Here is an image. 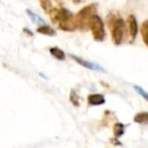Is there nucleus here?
Masks as SVG:
<instances>
[{
    "instance_id": "f257e3e1",
    "label": "nucleus",
    "mask_w": 148,
    "mask_h": 148,
    "mask_svg": "<svg viewBox=\"0 0 148 148\" xmlns=\"http://www.w3.org/2000/svg\"><path fill=\"white\" fill-rule=\"evenodd\" d=\"M108 23L111 27L113 43L117 46L121 45L125 34V21L115 13H110L108 16Z\"/></svg>"
},
{
    "instance_id": "f03ea898",
    "label": "nucleus",
    "mask_w": 148,
    "mask_h": 148,
    "mask_svg": "<svg viewBox=\"0 0 148 148\" xmlns=\"http://www.w3.org/2000/svg\"><path fill=\"white\" fill-rule=\"evenodd\" d=\"M95 14H97V5L95 4L87 5L80 9L77 12V14L74 16L77 29L83 32L89 29V21Z\"/></svg>"
},
{
    "instance_id": "7ed1b4c3",
    "label": "nucleus",
    "mask_w": 148,
    "mask_h": 148,
    "mask_svg": "<svg viewBox=\"0 0 148 148\" xmlns=\"http://www.w3.org/2000/svg\"><path fill=\"white\" fill-rule=\"evenodd\" d=\"M89 29L91 31L92 37L95 41L103 42L106 38L105 25L101 21V18L97 14H95L92 18L89 21Z\"/></svg>"
},
{
    "instance_id": "20e7f679",
    "label": "nucleus",
    "mask_w": 148,
    "mask_h": 148,
    "mask_svg": "<svg viewBox=\"0 0 148 148\" xmlns=\"http://www.w3.org/2000/svg\"><path fill=\"white\" fill-rule=\"evenodd\" d=\"M51 15V19L54 23H59L63 21H66V19L70 18V17L73 16L71 12H70L68 9H65V8H56L52 10V12L50 13Z\"/></svg>"
},
{
    "instance_id": "39448f33",
    "label": "nucleus",
    "mask_w": 148,
    "mask_h": 148,
    "mask_svg": "<svg viewBox=\"0 0 148 148\" xmlns=\"http://www.w3.org/2000/svg\"><path fill=\"white\" fill-rule=\"evenodd\" d=\"M70 57H71L72 59L74 60V61L76 62V63H78L79 65H81L82 67L86 68V69L95 70V71L106 72L105 69H103V68L101 67V65H99V64H97V63H92V62H89V61H87V60L82 59V58H79V57H77V56H75V55H72V54L70 55Z\"/></svg>"
},
{
    "instance_id": "423d86ee",
    "label": "nucleus",
    "mask_w": 148,
    "mask_h": 148,
    "mask_svg": "<svg viewBox=\"0 0 148 148\" xmlns=\"http://www.w3.org/2000/svg\"><path fill=\"white\" fill-rule=\"evenodd\" d=\"M127 23H128V29H129V35L131 37V40L134 41L136 39V36L138 34V23L137 19L133 14L129 15L127 18Z\"/></svg>"
},
{
    "instance_id": "0eeeda50",
    "label": "nucleus",
    "mask_w": 148,
    "mask_h": 148,
    "mask_svg": "<svg viewBox=\"0 0 148 148\" xmlns=\"http://www.w3.org/2000/svg\"><path fill=\"white\" fill-rule=\"evenodd\" d=\"M58 27H59V29H61L62 31H65V32H73L74 29H77L74 16L70 17V18L66 19V21H61V23H58Z\"/></svg>"
},
{
    "instance_id": "6e6552de",
    "label": "nucleus",
    "mask_w": 148,
    "mask_h": 148,
    "mask_svg": "<svg viewBox=\"0 0 148 148\" xmlns=\"http://www.w3.org/2000/svg\"><path fill=\"white\" fill-rule=\"evenodd\" d=\"M87 103L89 106H101L106 103V99L103 95L99 93H93V95H89L87 97Z\"/></svg>"
},
{
    "instance_id": "1a4fd4ad",
    "label": "nucleus",
    "mask_w": 148,
    "mask_h": 148,
    "mask_svg": "<svg viewBox=\"0 0 148 148\" xmlns=\"http://www.w3.org/2000/svg\"><path fill=\"white\" fill-rule=\"evenodd\" d=\"M134 122L142 125H148V112H141L134 116Z\"/></svg>"
},
{
    "instance_id": "9d476101",
    "label": "nucleus",
    "mask_w": 148,
    "mask_h": 148,
    "mask_svg": "<svg viewBox=\"0 0 148 148\" xmlns=\"http://www.w3.org/2000/svg\"><path fill=\"white\" fill-rule=\"evenodd\" d=\"M37 32L39 34H42V35H45V36H49V37H54L56 36V32L55 29H53L52 27H50L49 25H40L39 27L37 29Z\"/></svg>"
},
{
    "instance_id": "9b49d317",
    "label": "nucleus",
    "mask_w": 148,
    "mask_h": 148,
    "mask_svg": "<svg viewBox=\"0 0 148 148\" xmlns=\"http://www.w3.org/2000/svg\"><path fill=\"white\" fill-rule=\"evenodd\" d=\"M50 53H51V55L53 56L54 58L60 60V61H63V60H65V58H66V55L63 52V50H61L58 47L51 48V49H50Z\"/></svg>"
},
{
    "instance_id": "f8f14e48",
    "label": "nucleus",
    "mask_w": 148,
    "mask_h": 148,
    "mask_svg": "<svg viewBox=\"0 0 148 148\" xmlns=\"http://www.w3.org/2000/svg\"><path fill=\"white\" fill-rule=\"evenodd\" d=\"M25 11H27V14L29 15V17L31 18V21H33L34 23H36V25H45L44 19L42 18V17H40L38 14H36L35 12H33V11L29 10V9H27Z\"/></svg>"
},
{
    "instance_id": "ddd939ff",
    "label": "nucleus",
    "mask_w": 148,
    "mask_h": 148,
    "mask_svg": "<svg viewBox=\"0 0 148 148\" xmlns=\"http://www.w3.org/2000/svg\"><path fill=\"white\" fill-rule=\"evenodd\" d=\"M113 130H114V135H115V137L120 138L125 133V125L122 123H116L115 125H114Z\"/></svg>"
},
{
    "instance_id": "4468645a",
    "label": "nucleus",
    "mask_w": 148,
    "mask_h": 148,
    "mask_svg": "<svg viewBox=\"0 0 148 148\" xmlns=\"http://www.w3.org/2000/svg\"><path fill=\"white\" fill-rule=\"evenodd\" d=\"M141 36L143 42L148 47V21H145L141 25Z\"/></svg>"
},
{
    "instance_id": "2eb2a0df",
    "label": "nucleus",
    "mask_w": 148,
    "mask_h": 148,
    "mask_svg": "<svg viewBox=\"0 0 148 148\" xmlns=\"http://www.w3.org/2000/svg\"><path fill=\"white\" fill-rule=\"evenodd\" d=\"M40 3H41L42 8L44 9L46 13L50 14L53 10V6H52V2L51 0H40Z\"/></svg>"
},
{
    "instance_id": "dca6fc26",
    "label": "nucleus",
    "mask_w": 148,
    "mask_h": 148,
    "mask_svg": "<svg viewBox=\"0 0 148 148\" xmlns=\"http://www.w3.org/2000/svg\"><path fill=\"white\" fill-rule=\"evenodd\" d=\"M134 89H135V90L137 91V93H139L145 101H148V92L147 91H145L141 86H138V85H135V86H134Z\"/></svg>"
},
{
    "instance_id": "f3484780",
    "label": "nucleus",
    "mask_w": 148,
    "mask_h": 148,
    "mask_svg": "<svg viewBox=\"0 0 148 148\" xmlns=\"http://www.w3.org/2000/svg\"><path fill=\"white\" fill-rule=\"evenodd\" d=\"M70 101H71V103H73L74 106H76V107H78L79 106V97L77 95V93L75 92V91H73V90L71 91V95H70Z\"/></svg>"
},
{
    "instance_id": "a211bd4d",
    "label": "nucleus",
    "mask_w": 148,
    "mask_h": 148,
    "mask_svg": "<svg viewBox=\"0 0 148 148\" xmlns=\"http://www.w3.org/2000/svg\"><path fill=\"white\" fill-rule=\"evenodd\" d=\"M23 32H27V34H29V36H32V33H31V32H29V29H23Z\"/></svg>"
},
{
    "instance_id": "6ab92c4d",
    "label": "nucleus",
    "mask_w": 148,
    "mask_h": 148,
    "mask_svg": "<svg viewBox=\"0 0 148 148\" xmlns=\"http://www.w3.org/2000/svg\"><path fill=\"white\" fill-rule=\"evenodd\" d=\"M81 1H82V0H73L74 3H80Z\"/></svg>"
}]
</instances>
